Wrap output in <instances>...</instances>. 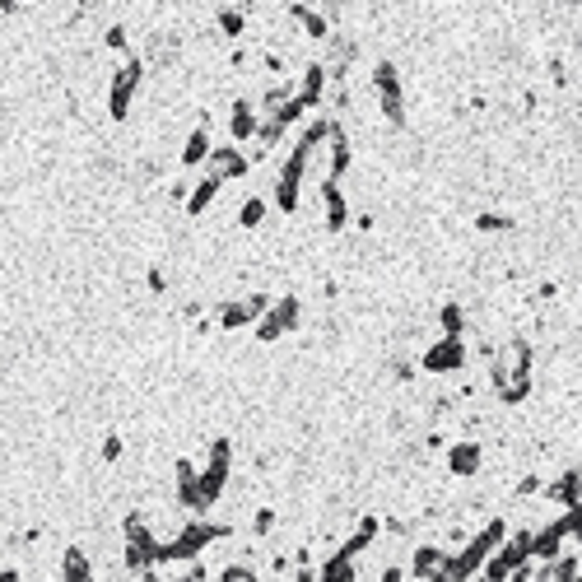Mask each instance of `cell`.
<instances>
[{"label":"cell","mask_w":582,"mask_h":582,"mask_svg":"<svg viewBox=\"0 0 582 582\" xmlns=\"http://www.w3.org/2000/svg\"><path fill=\"white\" fill-rule=\"evenodd\" d=\"M257 126H261V112H257V98L243 94V98H233L229 103V140L238 149L252 145L257 140Z\"/></svg>","instance_id":"7"},{"label":"cell","mask_w":582,"mask_h":582,"mask_svg":"<svg viewBox=\"0 0 582 582\" xmlns=\"http://www.w3.org/2000/svg\"><path fill=\"white\" fill-rule=\"evenodd\" d=\"M24 582H28V578H24Z\"/></svg>","instance_id":"31"},{"label":"cell","mask_w":582,"mask_h":582,"mask_svg":"<svg viewBox=\"0 0 582 582\" xmlns=\"http://www.w3.org/2000/svg\"><path fill=\"white\" fill-rule=\"evenodd\" d=\"M0 582H24V569L19 564H0Z\"/></svg>","instance_id":"28"},{"label":"cell","mask_w":582,"mask_h":582,"mask_svg":"<svg viewBox=\"0 0 582 582\" xmlns=\"http://www.w3.org/2000/svg\"><path fill=\"white\" fill-rule=\"evenodd\" d=\"M322 210H326V233H345V224H350V201H345L340 182H326L322 177Z\"/></svg>","instance_id":"11"},{"label":"cell","mask_w":582,"mask_h":582,"mask_svg":"<svg viewBox=\"0 0 582 582\" xmlns=\"http://www.w3.org/2000/svg\"><path fill=\"white\" fill-rule=\"evenodd\" d=\"M275 522H280L275 508H252V517H247V536H252V541H271Z\"/></svg>","instance_id":"17"},{"label":"cell","mask_w":582,"mask_h":582,"mask_svg":"<svg viewBox=\"0 0 582 582\" xmlns=\"http://www.w3.org/2000/svg\"><path fill=\"white\" fill-rule=\"evenodd\" d=\"M205 173H215L219 182H238V177L252 173V159H247L238 145H215L210 163H205Z\"/></svg>","instance_id":"9"},{"label":"cell","mask_w":582,"mask_h":582,"mask_svg":"<svg viewBox=\"0 0 582 582\" xmlns=\"http://www.w3.org/2000/svg\"><path fill=\"white\" fill-rule=\"evenodd\" d=\"M354 229H359V233H373V215H368V210H364V215H354Z\"/></svg>","instance_id":"29"},{"label":"cell","mask_w":582,"mask_h":582,"mask_svg":"<svg viewBox=\"0 0 582 582\" xmlns=\"http://www.w3.org/2000/svg\"><path fill=\"white\" fill-rule=\"evenodd\" d=\"M61 582H98V569L84 545H66L61 550Z\"/></svg>","instance_id":"12"},{"label":"cell","mask_w":582,"mask_h":582,"mask_svg":"<svg viewBox=\"0 0 582 582\" xmlns=\"http://www.w3.org/2000/svg\"><path fill=\"white\" fill-rule=\"evenodd\" d=\"M443 564H447L443 545H415L406 559V573H410V582H438L443 578Z\"/></svg>","instance_id":"8"},{"label":"cell","mask_w":582,"mask_h":582,"mask_svg":"<svg viewBox=\"0 0 582 582\" xmlns=\"http://www.w3.org/2000/svg\"><path fill=\"white\" fill-rule=\"evenodd\" d=\"M541 489H545L541 475H522V480H517V499H536Z\"/></svg>","instance_id":"25"},{"label":"cell","mask_w":582,"mask_h":582,"mask_svg":"<svg viewBox=\"0 0 582 582\" xmlns=\"http://www.w3.org/2000/svg\"><path fill=\"white\" fill-rule=\"evenodd\" d=\"M103 47H108V52H131V28L126 24L103 28Z\"/></svg>","instance_id":"22"},{"label":"cell","mask_w":582,"mask_h":582,"mask_svg":"<svg viewBox=\"0 0 582 582\" xmlns=\"http://www.w3.org/2000/svg\"><path fill=\"white\" fill-rule=\"evenodd\" d=\"M298 317H303V308H298V294H285V298H271V308H266V317H261L252 331H257L261 345H275V340H285L289 331L298 326Z\"/></svg>","instance_id":"4"},{"label":"cell","mask_w":582,"mask_h":582,"mask_svg":"<svg viewBox=\"0 0 582 582\" xmlns=\"http://www.w3.org/2000/svg\"><path fill=\"white\" fill-rule=\"evenodd\" d=\"M219 191H224V182H219L215 173H205L201 182H196V187H191V196H187V205H182V210H187V219H201L205 210H210V205L219 201Z\"/></svg>","instance_id":"13"},{"label":"cell","mask_w":582,"mask_h":582,"mask_svg":"<svg viewBox=\"0 0 582 582\" xmlns=\"http://www.w3.org/2000/svg\"><path fill=\"white\" fill-rule=\"evenodd\" d=\"M545 499L559 503L564 513L582 508V466H569V471L559 475V480H550V485H545Z\"/></svg>","instance_id":"10"},{"label":"cell","mask_w":582,"mask_h":582,"mask_svg":"<svg viewBox=\"0 0 582 582\" xmlns=\"http://www.w3.org/2000/svg\"><path fill=\"white\" fill-rule=\"evenodd\" d=\"M215 24H219V33H224V38H243V33H247V10H219Z\"/></svg>","instance_id":"19"},{"label":"cell","mask_w":582,"mask_h":582,"mask_svg":"<svg viewBox=\"0 0 582 582\" xmlns=\"http://www.w3.org/2000/svg\"><path fill=\"white\" fill-rule=\"evenodd\" d=\"M215 582H261V573L252 569V564H243V559H233V564H224V569H219Z\"/></svg>","instance_id":"21"},{"label":"cell","mask_w":582,"mask_h":582,"mask_svg":"<svg viewBox=\"0 0 582 582\" xmlns=\"http://www.w3.org/2000/svg\"><path fill=\"white\" fill-rule=\"evenodd\" d=\"M578 331H582V326H578Z\"/></svg>","instance_id":"30"},{"label":"cell","mask_w":582,"mask_h":582,"mask_svg":"<svg viewBox=\"0 0 582 582\" xmlns=\"http://www.w3.org/2000/svg\"><path fill=\"white\" fill-rule=\"evenodd\" d=\"M447 475L452 480H475V475L485 471V443H475V438H461V443H447Z\"/></svg>","instance_id":"6"},{"label":"cell","mask_w":582,"mask_h":582,"mask_svg":"<svg viewBox=\"0 0 582 582\" xmlns=\"http://www.w3.org/2000/svg\"><path fill=\"white\" fill-rule=\"evenodd\" d=\"M289 578H294V582H322V573H317V564H294V569H289Z\"/></svg>","instance_id":"26"},{"label":"cell","mask_w":582,"mask_h":582,"mask_svg":"<svg viewBox=\"0 0 582 582\" xmlns=\"http://www.w3.org/2000/svg\"><path fill=\"white\" fill-rule=\"evenodd\" d=\"M145 285H149V294H168V275H163L159 266H154V271L145 275Z\"/></svg>","instance_id":"27"},{"label":"cell","mask_w":582,"mask_h":582,"mask_svg":"<svg viewBox=\"0 0 582 582\" xmlns=\"http://www.w3.org/2000/svg\"><path fill=\"white\" fill-rule=\"evenodd\" d=\"M378 582H410L406 559H387V564H382V573H378Z\"/></svg>","instance_id":"24"},{"label":"cell","mask_w":582,"mask_h":582,"mask_svg":"<svg viewBox=\"0 0 582 582\" xmlns=\"http://www.w3.org/2000/svg\"><path fill=\"white\" fill-rule=\"evenodd\" d=\"M466 364H471L466 336H438V340H429L420 354V368L429 378H457V373H466Z\"/></svg>","instance_id":"2"},{"label":"cell","mask_w":582,"mask_h":582,"mask_svg":"<svg viewBox=\"0 0 582 582\" xmlns=\"http://www.w3.org/2000/svg\"><path fill=\"white\" fill-rule=\"evenodd\" d=\"M289 19L303 24V33H308L312 42H331V19H326V14L308 10V5H289Z\"/></svg>","instance_id":"14"},{"label":"cell","mask_w":582,"mask_h":582,"mask_svg":"<svg viewBox=\"0 0 582 582\" xmlns=\"http://www.w3.org/2000/svg\"><path fill=\"white\" fill-rule=\"evenodd\" d=\"M122 452H126V438L122 434H108V438H103V447H98V457L108 461V466H117V461H122Z\"/></svg>","instance_id":"23"},{"label":"cell","mask_w":582,"mask_h":582,"mask_svg":"<svg viewBox=\"0 0 582 582\" xmlns=\"http://www.w3.org/2000/svg\"><path fill=\"white\" fill-rule=\"evenodd\" d=\"M373 94H378V108L392 126H406V84H401V70L396 61H373Z\"/></svg>","instance_id":"3"},{"label":"cell","mask_w":582,"mask_h":582,"mask_svg":"<svg viewBox=\"0 0 582 582\" xmlns=\"http://www.w3.org/2000/svg\"><path fill=\"white\" fill-rule=\"evenodd\" d=\"M140 84H145V56H126L108 80V117L112 122H126V117H131Z\"/></svg>","instance_id":"1"},{"label":"cell","mask_w":582,"mask_h":582,"mask_svg":"<svg viewBox=\"0 0 582 582\" xmlns=\"http://www.w3.org/2000/svg\"><path fill=\"white\" fill-rule=\"evenodd\" d=\"M438 331L443 336H466V308L461 303H443L438 308Z\"/></svg>","instance_id":"18"},{"label":"cell","mask_w":582,"mask_h":582,"mask_svg":"<svg viewBox=\"0 0 582 582\" xmlns=\"http://www.w3.org/2000/svg\"><path fill=\"white\" fill-rule=\"evenodd\" d=\"M475 229H480V233H513L517 219L494 215V210H480V215H475Z\"/></svg>","instance_id":"20"},{"label":"cell","mask_w":582,"mask_h":582,"mask_svg":"<svg viewBox=\"0 0 582 582\" xmlns=\"http://www.w3.org/2000/svg\"><path fill=\"white\" fill-rule=\"evenodd\" d=\"M298 201H303V182H298V177H275V210H280V215H298Z\"/></svg>","instance_id":"15"},{"label":"cell","mask_w":582,"mask_h":582,"mask_svg":"<svg viewBox=\"0 0 582 582\" xmlns=\"http://www.w3.org/2000/svg\"><path fill=\"white\" fill-rule=\"evenodd\" d=\"M210 154H215V131H210V112H201V122L191 126L187 140H182V149H177V163L191 173V168H205Z\"/></svg>","instance_id":"5"},{"label":"cell","mask_w":582,"mask_h":582,"mask_svg":"<svg viewBox=\"0 0 582 582\" xmlns=\"http://www.w3.org/2000/svg\"><path fill=\"white\" fill-rule=\"evenodd\" d=\"M266 219H271V201H266V196H247V201L238 205V229L243 233H257Z\"/></svg>","instance_id":"16"}]
</instances>
